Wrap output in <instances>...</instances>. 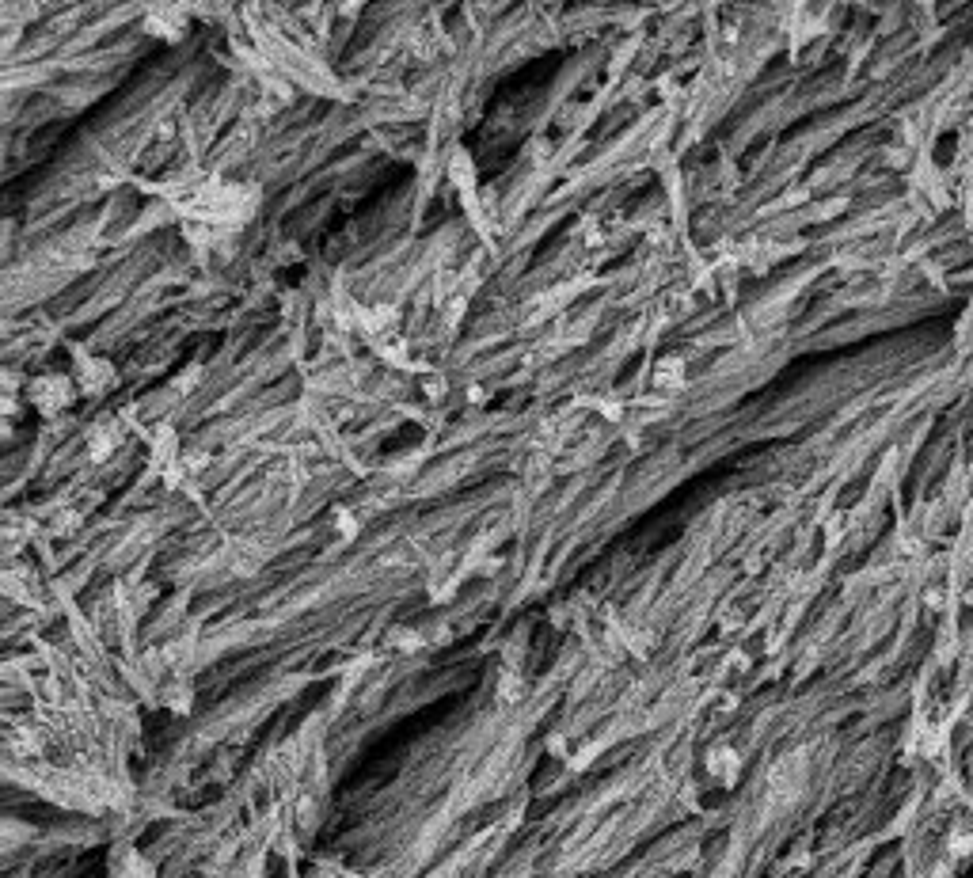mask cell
I'll return each instance as SVG.
<instances>
[{
  "label": "cell",
  "instance_id": "cell-1",
  "mask_svg": "<svg viewBox=\"0 0 973 878\" xmlns=\"http://www.w3.org/2000/svg\"><path fill=\"white\" fill-rule=\"evenodd\" d=\"M27 396H31V407L39 411V415H58V411H65L69 403H73V396H77V388H73V381L69 377H61V373H42V377H35L31 381V388H27Z\"/></svg>",
  "mask_w": 973,
  "mask_h": 878
},
{
  "label": "cell",
  "instance_id": "cell-2",
  "mask_svg": "<svg viewBox=\"0 0 973 878\" xmlns=\"http://www.w3.org/2000/svg\"><path fill=\"white\" fill-rule=\"evenodd\" d=\"M73 358H77V384L80 392H88V396H99V392H107L111 384L118 381L115 377V365H107L103 358H96V354H88V350H73Z\"/></svg>",
  "mask_w": 973,
  "mask_h": 878
},
{
  "label": "cell",
  "instance_id": "cell-3",
  "mask_svg": "<svg viewBox=\"0 0 973 878\" xmlns=\"http://www.w3.org/2000/svg\"><path fill=\"white\" fill-rule=\"evenodd\" d=\"M707 768H711V776H719L723 783H734L738 780V768H742V757H738V749H730V745H715V749L707 753Z\"/></svg>",
  "mask_w": 973,
  "mask_h": 878
},
{
  "label": "cell",
  "instance_id": "cell-4",
  "mask_svg": "<svg viewBox=\"0 0 973 878\" xmlns=\"http://www.w3.org/2000/svg\"><path fill=\"white\" fill-rule=\"evenodd\" d=\"M118 441H122V426L118 422H99L96 426V434H92V441H88V453L96 460H103V457H111V449H115Z\"/></svg>",
  "mask_w": 973,
  "mask_h": 878
},
{
  "label": "cell",
  "instance_id": "cell-5",
  "mask_svg": "<svg viewBox=\"0 0 973 878\" xmlns=\"http://www.w3.org/2000/svg\"><path fill=\"white\" fill-rule=\"evenodd\" d=\"M654 381L662 384V388H681V384L688 381L685 362H681V358H662V362H658V369H654Z\"/></svg>",
  "mask_w": 973,
  "mask_h": 878
},
{
  "label": "cell",
  "instance_id": "cell-6",
  "mask_svg": "<svg viewBox=\"0 0 973 878\" xmlns=\"http://www.w3.org/2000/svg\"><path fill=\"white\" fill-rule=\"evenodd\" d=\"M449 175H453V183H457V187L464 194L476 187V172H472V160H468L464 153L453 156V164H449Z\"/></svg>",
  "mask_w": 973,
  "mask_h": 878
},
{
  "label": "cell",
  "instance_id": "cell-7",
  "mask_svg": "<svg viewBox=\"0 0 973 878\" xmlns=\"http://www.w3.org/2000/svg\"><path fill=\"white\" fill-rule=\"evenodd\" d=\"M593 407H597V411H601L605 419H612V422H616V419H620V415H624V407H620V400H593Z\"/></svg>",
  "mask_w": 973,
  "mask_h": 878
},
{
  "label": "cell",
  "instance_id": "cell-8",
  "mask_svg": "<svg viewBox=\"0 0 973 878\" xmlns=\"http://www.w3.org/2000/svg\"><path fill=\"white\" fill-rule=\"evenodd\" d=\"M335 525H339V533H343V536H354V533H358V525H354V517H350V510H343V506L335 510Z\"/></svg>",
  "mask_w": 973,
  "mask_h": 878
},
{
  "label": "cell",
  "instance_id": "cell-9",
  "mask_svg": "<svg viewBox=\"0 0 973 878\" xmlns=\"http://www.w3.org/2000/svg\"><path fill=\"white\" fill-rule=\"evenodd\" d=\"M951 852H954V856H970V852H973V837H970V833H954V837H951Z\"/></svg>",
  "mask_w": 973,
  "mask_h": 878
},
{
  "label": "cell",
  "instance_id": "cell-10",
  "mask_svg": "<svg viewBox=\"0 0 973 878\" xmlns=\"http://www.w3.org/2000/svg\"><path fill=\"white\" fill-rule=\"evenodd\" d=\"M392 643H400V650H415L422 639L419 635H411V631H392Z\"/></svg>",
  "mask_w": 973,
  "mask_h": 878
}]
</instances>
